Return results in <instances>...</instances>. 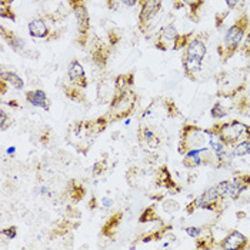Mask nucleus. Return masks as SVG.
<instances>
[{"mask_svg": "<svg viewBox=\"0 0 250 250\" xmlns=\"http://www.w3.org/2000/svg\"><path fill=\"white\" fill-rule=\"evenodd\" d=\"M248 27H249V18L246 15H243L226 30V35H225L223 42L220 44V49H219V53L222 55L223 60H229L239 50V47L245 39V35L248 32Z\"/></svg>", "mask_w": 250, "mask_h": 250, "instance_id": "nucleus-1", "label": "nucleus"}, {"mask_svg": "<svg viewBox=\"0 0 250 250\" xmlns=\"http://www.w3.org/2000/svg\"><path fill=\"white\" fill-rule=\"evenodd\" d=\"M212 137L210 129H202L196 125H185L180 130V140L177 146L179 154L188 153L192 149H200L209 146Z\"/></svg>", "mask_w": 250, "mask_h": 250, "instance_id": "nucleus-2", "label": "nucleus"}, {"mask_svg": "<svg viewBox=\"0 0 250 250\" xmlns=\"http://www.w3.org/2000/svg\"><path fill=\"white\" fill-rule=\"evenodd\" d=\"M137 96L133 93V90L129 89H119L115 90V95L110 100V107L107 117L110 122H117L125 117H129L135 112Z\"/></svg>", "mask_w": 250, "mask_h": 250, "instance_id": "nucleus-3", "label": "nucleus"}, {"mask_svg": "<svg viewBox=\"0 0 250 250\" xmlns=\"http://www.w3.org/2000/svg\"><path fill=\"white\" fill-rule=\"evenodd\" d=\"M210 130L214 135L219 136L229 147H233L234 145L250 139V126L236 119L226 123H217Z\"/></svg>", "mask_w": 250, "mask_h": 250, "instance_id": "nucleus-4", "label": "nucleus"}, {"mask_svg": "<svg viewBox=\"0 0 250 250\" xmlns=\"http://www.w3.org/2000/svg\"><path fill=\"white\" fill-rule=\"evenodd\" d=\"M190 40L192 39L189 35H180L174 27V24L170 23L160 30L156 42V47L162 50H180L185 49Z\"/></svg>", "mask_w": 250, "mask_h": 250, "instance_id": "nucleus-5", "label": "nucleus"}, {"mask_svg": "<svg viewBox=\"0 0 250 250\" xmlns=\"http://www.w3.org/2000/svg\"><path fill=\"white\" fill-rule=\"evenodd\" d=\"M203 165H216V156L209 146L192 149L183 154V166L186 169H196Z\"/></svg>", "mask_w": 250, "mask_h": 250, "instance_id": "nucleus-6", "label": "nucleus"}, {"mask_svg": "<svg viewBox=\"0 0 250 250\" xmlns=\"http://www.w3.org/2000/svg\"><path fill=\"white\" fill-rule=\"evenodd\" d=\"M225 202L226 200L219 194L216 186H210L193 202L192 206L193 210L194 209H205V210H210V212H217L219 209L223 208Z\"/></svg>", "mask_w": 250, "mask_h": 250, "instance_id": "nucleus-7", "label": "nucleus"}, {"mask_svg": "<svg viewBox=\"0 0 250 250\" xmlns=\"http://www.w3.org/2000/svg\"><path fill=\"white\" fill-rule=\"evenodd\" d=\"M163 0H140V12H139V27L143 30L145 24L150 23L159 15L162 9Z\"/></svg>", "mask_w": 250, "mask_h": 250, "instance_id": "nucleus-8", "label": "nucleus"}, {"mask_svg": "<svg viewBox=\"0 0 250 250\" xmlns=\"http://www.w3.org/2000/svg\"><path fill=\"white\" fill-rule=\"evenodd\" d=\"M70 6L77 20V29L82 36H87L90 30V15L83 0H70Z\"/></svg>", "mask_w": 250, "mask_h": 250, "instance_id": "nucleus-9", "label": "nucleus"}, {"mask_svg": "<svg viewBox=\"0 0 250 250\" xmlns=\"http://www.w3.org/2000/svg\"><path fill=\"white\" fill-rule=\"evenodd\" d=\"M249 248V240L248 237L237 230L230 231L222 242H220V249L225 250H243Z\"/></svg>", "mask_w": 250, "mask_h": 250, "instance_id": "nucleus-10", "label": "nucleus"}, {"mask_svg": "<svg viewBox=\"0 0 250 250\" xmlns=\"http://www.w3.org/2000/svg\"><path fill=\"white\" fill-rule=\"evenodd\" d=\"M67 77L70 84L76 86L79 89H86L89 82L86 77V72L83 69V66L77 62V60H72L69 67H67Z\"/></svg>", "mask_w": 250, "mask_h": 250, "instance_id": "nucleus-11", "label": "nucleus"}, {"mask_svg": "<svg viewBox=\"0 0 250 250\" xmlns=\"http://www.w3.org/2000/svg\"><path fill=\"white\" fill-rule=\"evenodd\" d=\"M250 188V174L240 173L236 174L230 180V189H229V199L236 200L240 197V194L246 192Z\"/></svg>", "mask_w": 250, "mask_h": 250, "instance_id": "nucleus-12", "label": "nucleus"}, {"mask_svg": "<svg viewBox=\"0 0 250 250\" xmlns=\"http://www.w3.org/2000/svg\"><path fill=\"white\" fill-rule=\"evenodd\" d=\"M26 102L29 104H32L33 107H39V109H43V110H49L50 109V100L47 97V93L43 90V89H33V90H29L26 92Z\"/></svg>", "mask_w": 250, "mask_h": 250, "instance_id": "nucleus-13", "label": "nucleus"}, {"mask_svg": "<svg viewBox=\"0 0 250 250\" xmlns=\"http://www.w3.org/2000/svg\"><path fill=\"white\" fill-rule=\"evenodd\" d=\"M139 143L145 147H150V149H156L159 146V137L154 133L153 130L149 126H140L139 127Z\"/></svg>", "mask_w": 250, "mask_h": 250, "instance_id": "nucleus-14", "label": "nucleus"}, {"mask_svg": "<svg viewBox=\"0 0 250 250\" xmlns=\"http://www.w3.org/2000/svg\"><path fill=\"white\" fill-rule=\"evenodd\" d=\"M27 29H29V35H30L32 38L44 39L49 36L47 23H46V20L42 19V18H36V19L30 20Z\"/></svg>", "mask_w": 250, "mask_h": 250, "instance_id": "nucleus-15", "label": "nucleus"}, {"mask_svg": "<svg viewBox=\"0 0 250 250\" xmlns=\"http://www.w3.org/2000/svg\"><path fill=\"white\" fill-rule=\"evenodd\" d=\"M157 185H159V186H163V188H166V189H169L172 194L176 193L173 190V188H176V183H174L172 176H170V172H169L167 166H162V167L159 169V172H157Z\"/></svg>", "mask_w": 250, "mask_h": 250, "instance_id": "nucleus-16", "label": "nucleus"}, {"mask_svg": "<svg viewBox=\"0 0 250 250\" xmlns=\"http://www.w3.org/2000/svg\"><path fill=\"white\" fill-rule=\"evenodd\" d=\"M122 216H123V212L115 213V214L104 223V226L102 228V234H103L104 237H113L115 231L117 230V228H119V225H120Z\"/></svg>", "mask_w": 250, "mask_h": 250, "instance_id": "nucleus-17", "label": "nucleus"}, {"mask_svg": "<svg viewBox=\"0 0 250 250\" xmlns=\"http://www.w3.org/2000/svg\"><path fill=\"white\" fill-rule=\"evenodd\" d=\"M0 77H1L3 82H6V84H9L10 87H13L16 90H21L24 87L23 79L18 73H15V72H6V70H3Z\"/></svg>", "mask_w": 250, "mask_h": 250, "instance_id": "nucleus-18", "label": "nucleus"}, {"mask_svg": "<svg viewBox=\"0 0 250 250\" xmlns=\"http://www.w3.org/2000/svg\"><path fill=\"white\" fill-rule=\"evenodd\" d=\"M231 153L234 157H245V156H250V139L243 140L237 145H234L231 147Z\"/></svg>", "mask_w": 250, "mask_h": 250, "instance_id": "nucleus-19", "label": "nucleus"}, {"mask_svg": "<svg viewBox=\"0 0 250 250\" xmlns=\"http://www.w3.org/2000/svg\"><path fill=\"white\" fill-rule=\"evenodd\" d=\"M84 193H86V190H84V188H83L80 183H75V182H73V183L70 185V188H69V194H70V197H72V200H73L75 203L80 202V200L83 199Z\"/></svg>", "mask_w": 250, "mask_h": 250, "instance_id": "nucleus-20", "label": "nucleus"}, {"mask_svg": "<svg viewBox=\"0 0 250 250\" xmlns=\"http://www.w3.org/2000/svg\"><path fill=\"white\" fill-rule=\"evenodd\" d=\"M150 223V222H162L160 219H159V216H157V213H156V209H154V206H150V208H147L145 212L142 213V216H140V223Z\"/></svg>", "mask_w": 250, "mask_h": 250, "instance_id": "nucleus-21", "label": "nucleus"}, {"mask_svg": "<svg viewBox=\"0 0 250 250\" xmlns=\"http://www.w3.org/2000/svg\"><path fill=\"white\" fill-rule=\"evenodd\" d=\"M4 38L7 39V42H9V44H10V47H12L13 50H16V52H21V50L24 49V42H23L20 38H18L15 33H12V32H10V36L4 35Z\"/></svg>", "mask_w": 250, "mask_h": 250, "instance_id": "nucleus-22", "label": "nucleus"}, {"mask_svg": "<svg viewBox=\"0 0 250 250\" xmlns=\"http://www.w3.org/2000/svg\"><path fill=\"white\" fill-rule=\"evenodd\" d=\"M226 115H228V109L223 106V103L217 102L213 104L212 110H210V116L213 119H223Z\"/></svg>", "mask_w": 250, "mask_h": 250, "instance_id": "nucleus-23", "label": "nucleus"}, {"mask_svg": "<svg viewBox=\"0 0 250 250\" xmlns=\"http://www.w3.org/2000/svg\"><path fill=\"white\" fill-rule=\"evenodd\" d=\"M162 208H163L165 212L169 213V214H173V213L180 210V205H179L176 200H173V199H166V200H163Z\"/></svg>", "mask_w": 250, "mask_h": 250, "instance_id": "nucleus-24", "label": "nucleus"}, {"mask_svg": "<svg viewBox=\"0 0 250 250\" xmlns=\"http://www.w3.org/2000/svg\"><path fill=\"white\" fill-rule=\"evenodd\" d=\"M216 189H217L219 194L225 200H228L229 199V189H230V180H222V182H219L216 185Z\"/></svg>", "mask_w": 250, "mask_h": 250, "instance_id": "nucleus-25", "label": "nucleus"}, {"mask_svg": "<svg viewBox=\"0 0 250 250\" xmlns=\"http://www.w3.org/2000/svg\"><path fill=\"white\" fill-rule=\"evenodd\" d=\"M180 1H182V6H188L192 13H197L199 9L205 3V0H180Z\"/></svg>", "mask_w": 250, "mask_h": 250, "instance_id": "nucleus-26", "label": "nucleus"}, {"mask_svg": "<svg viewBox=\"0 0 250 250\" xmlns=\"http://www.w3.org/2000/svg\"><path fill=\"white\" fill-rule=\"evenodd\" d=\"M1 236L6 237L7 240L16 239V236H18V228H16V226H9V228L3 229V230H1Z\"/></svg>", "mask_w": 250, "mask_h": 250, "instance_id": "nucleus-27", "label": "nucleus"}, {"mask_svg": "<svg viewBox=\"0 0 250 250\" xmlns=\"http://www.w3.org/2000/svg\"><path fill=\"white\" fill-rule=\"evenodd\" d=\"M203 229L205 228H197V226H189V228H186L185 230H186V233L190 236V237H193V239H199L202 234H203Z\"/></svg>", "mask_w": 250, "mask_h": 250, "instance_id": "nucleus-28", "label": "nucleus"}, {"mask_svg": "<svg viewBox=\"0 0 250 250\" xmlns=\"http://www.w3.org/2000/svg\"><path fill=\"white\" fill-rule=\"evenodd\" d=\"M9 123H10V116L1 109V112H0V126H1V130H6L9 127Z\"/></svg>", "mask_w": 250, "mask_h": 250, "instance_id": "nucleus-29", "label": "nucleus"}, {"mask_svg": "<svg viewBox=\"0 0 250 250\" xmlns=\"http://www.w3.org/2000/svg\"><path fill=\"white\" fill-rule=\"evenodd\" d=\"M92 170H93V173L96 174V176L103 173V172L106 170V163H104V160H99V162H96V163L93 165Z\"/></svg>", "mask_w": 250, "mask_h": 250, "instance_id": "nucleus-30", "label": "nucleus"}, {"mask_svg": "<svg viewBox=\"0 0 250 250\" xmlns=\"http://www.w3.org/2000/svg\"><path fill=\"white\" fill-rule=\"evenodd\" d=\"M245 42H243V44H242V49H240V52L245 55V56H250V33L246 35V38L243 39Z\"/></svg>", "mask_w": 250, "mask_h": 250, "instance_id": "nucleus-31", "label": "nucleus"}, {"mask_svg": "<svg viewBox=\"0 0 250 250\" xmlns=\"http://www.w3.org/2000/svg\"><path fill=\"white\" fill-rule=\"evenodd\" d=\"M113 205H115V200H113L112 197H109V196H104V197H102V200H100V206H102L103 209H110Z\"/></svg>", "mask_w": 250, "mask_h": 250, "instance_id": "nucleus-32", "label": "nucleus"}, {"mask_svg": "<svg viewBox=\"0 0 250 250\" xmlns=\"http://www.w3.org/2000/svg\"><path fill=\"white\" fill-rule=\"evenodd\" d=\"M225 1H226V6H228L230 10H233V9L239 7V4H240L243 0H225Z\"/></svg>", "mask_w": 250, "mask_h": 250, "instance_id": "nucleus-33", "label": "nucleus"}, {"mask_svg": "<svg viewBox=\"0 0 250 250\" xmlns=\"http://www.w3.org/2000/svg\"><path fill=\"white\" fill-rule=\"evenodd\" d=\"M39 193H40L42 196H52V190H50L46 185H42V186L39 188Z\"/></svg>", "mask_w": 250, "mask_h": 250, "instance_id": "nucleus-34", "label": "nucleus"}, {"mask_svg": "<svg viewBox=\"0 0 250 250\" xmlns=\"http://www.w3.org/2000/svg\"><path fill=\"white\" fill-rule=\"evenodd\" d=\"M140 0H120V3L126 7H135L136 4H139Z\"/></svg>", "mask_w": 250, "mask_h": 250, "instance_id": "nucleus-35", "label": "nucleus"}, {"mask_svg": "<svg viewBox=\"0 0 250 250\" xmlns=\"http://www.w3.org/2000/svg\"><path fill=\"white\" fill-rule=\"evenodd\" d=\"M15 153H16V147H15V146L7 147V154H9V156H15Z\"/></svg>", "mask_w": 250, "mask_h": 250, "instance_id": "nucleus-36", "label": "nucleus"}, {"mask_svg": "<svg viewBox=\"0 0 250 250\" xmlns=\"http://www.w3.org/2000/svg\"><path fill=\"white\" fill-rule=\"evenodd\" d=\"M246 97L249 99V102H250V90H249V92H248V95H246Z\"/></svg>", "mask_w": 250, "mask_h": 250, "instance_id": "nucleus-37", "label": "nucleus"}, {"mask_svg": "<svg viewBox=\"0 0 250 250\" xmlns=\"http://www.w3.org/2000/svg\"><path fill=\"white\" fill-rule=\"evenodd\" d=\"M0 1H4V0H0Z\"/></svg>", "mask_w": 250, "mask_h": 250, "instance_id": "nucleus-38", "label": "nucleus"}]
</instances>
